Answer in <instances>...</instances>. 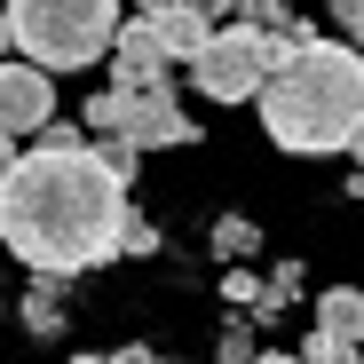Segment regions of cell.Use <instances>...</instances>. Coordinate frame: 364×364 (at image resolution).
Segmentation results:
<instances>
[{"instance_id": "cell-1", "label": "cell", "mask_w": 364, "mask_h": 364, "mask_svg": "<svg viewBox=\"0 0 364 364\" xmlns=\"http://www.w3.org/2000/svg\"><path fill=\"white\" fill-rule=\"evenodd\" d=\"M127 182L95 135H32V151H16L9 182H0V246H9L32 277H87L103 262H119V230H127Z\"/></svg>"}, {"instance_id": "cell-2", "label": "cell", "mask_w": 364, "mask_h": 364, "mask_svg": "<svg viewBox=\"0 0 364 364\" xmlns=\"http://www.w3.org/2000/svg\"><path fill=\"white\" fill-rule=\"evenodd\" d=\"M254 103H262L269 143L293 151V159L356 151V135H364V48L356 40H325V32L301 40Z\"/></svg>"}, {"instance_id": "cell-3", "label": "cell", "mask_w": 364, "mask_h": 364, "mask_svg": "<svg viewBox=\"0 0 364 364\" xmlns=\"http://www.w3.org/2000/svg\"><path fill=\"white\" fill-rule=\"evenodd\" d=\"M119 0H9V32L32 64L48 72H87L95 55H111L119 40Z\"/></svg>"}, {"instance_id": "cell-4", "label": "cell", "mask_w": 364, "mask_h": 364, "mask_svg": "<svg viewBox=\"0 0 364 364\" xmlns=\"http://www.w3.org/2000/svg\"><path fill=\"white\" fill-rule=\"evenodd\" d=\"M285 55H293V32H269V24H254V16H222L214 40L191 55V87H198L206 103H254Z\"/></svg>"}, {"instance_id": "cell-5", "label": "cell", "mask_w": 364, "mask_h": 364, "mask_svg": "<svg viewBox=\"0 0 364 364\" xmlns=\"http://www.w3.org/2000/svg\"><path fill=\"white\" fill-rule=\"evenodd\" d=\"M87 135H135L143 151H182V143H198V119L182 111L174 80H135V87H103L87 103Z\"/></svg>"}, {"instance_id": "cell-6", "label": "cell", "mask_w": 364, "mask_h": 364, "mask_svg": "<svg viewBox=\"0 0 364 364\" xmlns=\"http://www.w3.org/2000/svg\"><path fill=\"white\" fill-rule=\"evenodd\" d=\"M48 119H55V72H48V64H32V55L0 64V127H9L16 143H32Z\"/></svg>"}, {"instance_id": "cell-7", "label": "cell", "mask_w": 364, "mask_h": 364, "mask_svg": "<svg viewBox=\"0 0 364 364\" xmlns=\"http://www.w3.org/2000/svg\"><path fill=\"white\" fill-rule=\"evenodd\" d=\"M166 72H174V55L159 48V24H151V16L119 24V40H111V80L135 87V80H166Z\"/></svg>"}, {"instance_id": "cell-8", "label": "cell", "mask_w": 364, "mask_h": 364, "mask_svg": "<svg viewBox=\"0 0 364 364\" xmlns=\"http://www.w3.org/2000/svg\"><path fill=\"white\" fill-rule=\"evenodd\" d=\"M151 24H159V48L174 55V64H191V55L214 40V9H198V0H166V9H151Z\"/></svg>"}, {"instance_id": "cell-9", "label": "cell", "mask_w": 364, "mask_h": 364, "mask_svg": "<svg viewBox=\"0 0 364 364\" xmlns=\"http://www.w3.org/2000/svg\"><path fill=\"white\" fill-rule=\"evenodd\" d=\"M317 325H325V333H341V341H364V293H356V285L317 293Z\"/></svg>"}, {"instance_id": "cell-10", "label": "cell", "mask_w": 364, "mask_h": 364, "mask_svg": "<svg viewBox=\"0 0 364 364\" xmlns=\"http://www.w3.org/2000/svg\"><path fill=\"white\" fill-rule=\"evenodd\" d=\"M55 285H64V277L40 269V285L24 293V325H32V333H64V301H55Z\"/></svg>"}, {"instance_id": "cell-11", "label": "cell", "mask_w": 364, "mask_h": 364, "mask_svg": "<svg viewBox=\"0 0 364 364\" xmlns=\"http://www.w3.org/2000/svg\"><path fill=\"white\" fill-rule=\"evenodd\" d=\"M254 246H262V230H254L246 214H222V222H214V254H230V262H246Z\"/></svg>"}, {"instance_id": "cell-12", "label": "cell", "mask_w": 364, "mask_h": 364, "mask_svg": "<svg viewBox=\"0 0 364 364\" xmlns=\"http://www.w3.org/2000/svg\"><path fill=\"white\" fill-rule=\"evenodd\" d=\"M301 356H309V364H348V356H356V341H341V333H325V325H317L309 341H301Z\"/></svg>"}, {"instance_id": "cell-13", "label": "cell", "mask_w": 364, "mask_h": 364, "mask_svg": "<svg viewBox=\"0 0 364 364\" xmlns=\"http://www.w3.org/2000/svg\"><path fill=\"white\" fill-rule=\"evenodd\" d=\"M222 301H230V309H246V317H254V309H262V277L230 269V277H222Z\"/></svg>"}, {"instance_id": "cell-14", "label": "cell", "mask_w": 364, "mask_h": 364, "mask_svg": "<svg viewBox=\"0 0 364 364\" xmlns=\"http://www.w3.org/2000/svg\"><path fill=\"white\" fill-rule=\"evenodd\" d=\"M119 254H159V222H143L127 206V230H119Z\"/></svg>"}, {"instance_id": "cell-15", "label": "cell", "mask_w": 364, "mask_h": 364, "mask_svg": "<svg viewBox=\"0 0 364 364\" xmlns=\"http://www.w3.org/2000/svg\"><path fill=\"white\" fill-rule=\"evenodd\" d=\"M237 16H254V24H269V32H293V9L285 0H237ZM301 48V40H293Z\"/></svg>"}, {"instance_id": "cell-16", "label": "cell", "mask_w": 364, "mask_h": 364, "mask_svg": "<svg viewBox=\"0 0 364 364\" xmlns=\"http://www.w3.org/2000/svg\"><path fill=\"white\" fill-rule=\"evenodd\" d=\"M333 24H341V40L364 48V0H333Z\"/></svg>"}, {"instance_id": "cell-17", "label": "cell", "mask_w": 364, "mask_h": 364, "mask_svg": "<svg viewBox=\"0 0 364 364\" xmlns=\"http://www.w3.org/2000/svg\"><path fill=\"white\" fill-rule=\"evenodd\" d=\"M246 356H254V333L230 325V333H222V364H246Z\"/></svg>"}, {"instance_id": "cell-18", "label": "cell", "mask_w": 364, "mask_h": 364, "mask_svg": "<svg viewBox=\"0 0 364 364\" xmlns=\"http://www.w3.org/2000/svg\"><path fill=\"white\" fill-rule=\"evenodd\" d=\"M9 166H16V135L0 127V182H9Z\"/></svg>"}, {"instance_id": "cell-19", "label": "cell", "mask_w": 364, "mask_h": 364, "mask_svg": "<svg viewBox=\"0 0 364 364\" xmlns=\"http://www.w3.org/2000/svg\"><path fill=\"white\" fill-rule=\"evenodd\" d=\"M0 48H16V32H9V0H0Z\"/></svg>"}, {"instance_id": "cell-20", "label": "cell", "mask_w": 364, "mask_h": 364, "mask_svg": "<svg viewBox=\"0 0 364 364\" xmlns=\"http://www.w3.org/2000/svg\"><path fill=\"white\" fill-rule=\"evenodd\" d=\"M356 159H364V135H356Z\"/></svg>"}]
</instances>
